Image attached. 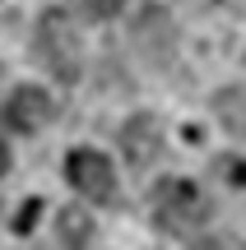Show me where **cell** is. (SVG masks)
Masks as SVG:
<instances>
[{"label":"cell","instance_id":"cell-2","mask_svg":"<svg viewBox=\"0 0 246 250\" xmlns=\"http://www.w3.org/2000/svg\"><path fill=\"white\" fill-rule=\"evenodd\" d=\"M65 176H70V186L79 190V195L98 199V204H107L112 195H116V171H112V158L98 148H74L70 158H65Z\"/></svg>","mask_w":246,"mask_h":250},{"label":"cell","instance_id":"cell-5","mask_svg":"<svg viewBox=\"0 0 246 250\" xmlns=\"http://www.w3.org/2000/svg\"><path fill=\"white\" fill-rule=\"evenodd\" d=\"M158 213L181 227V223H195V218L204 213V199H200V190H195L191 181H167V186L158 190Z\"/></svg>","mask_w":246,"mask_h":250},{"label":"cell","instance_id":"cell-8","mask_svg":"<svg viewBox=\"0 0 246 250\" xmlns=\"http://www.w3.org/2000/svg\"><path fill=\"white\" fill-rule=\"evenodd\" d=\"M74 5H79V14H89V19H112V14H121L126 0H74Z\"/></svg>","mask_w":246,"mask_h":250},{"label":"cell","instance_id":"cell-1","mask_svg":"<svg viewBox=\"0 0 246 250\" xmlns=\"http://www.w3.org/2000/svg\"><path fill=\"white\" fill-rule=\"evenodd\" d=\"M33 56L56 74V79L74 83L79 79V33H74L70 14L61 5H51L42 19H37V33H33Z\"/></svg>","mask_w":246,"mask_h":250},{"label":"cell","instance_id":"cell-6","mask_svg":"<svg viewBox=\"0 0 246 250\" xmlns=\"http://www.w3.org/2000/svg\"><path fill=\"white\" fill-rule=\"evenodd\" d=\"M121 144H126L130 162L135 167H144V162L158 158V148H163V134H158V121L154 116H135L126 125V134H121Z\"/></svg>","mask_w":246,"mask_h":250},{"label":"cell","instance_id":"cell-3","mask_svg":"<svg viewBox=\"0 0 246 250\" xmlns=\"http://www.w3.org/2000/svg\"><path fill=\"white\" fill-rule=\"evenodd\" d=\"M135 46H139V56H144L149 65H167L177 56V28H172V19H167L158 5L139 9V19H135Z\"/></svg>","mask_w":246,"mask_h":250},{"label":"cell","instance_id":"cell-7","mask_svg":"<svg viewBox=\"0 0 246 250\" xmlns=\"http://www.w3.org/2000/svg\"><path fill=\"white\" fill-rule=\"evenodd\" d=\"M89 236H93L89 213H84V208H61V241H65V250H84Z\"/></svg>","mask_w":246,"mask_h":250},{"label":"cell","instance_id":"cell-4","mask_svg":"<svg viewBox=\"0 0 246 250\" xmlns=\"http://www.w3.org/2000/svg\"><path fill=\"white\" fill-rule=\"evenodd\" d=\"M0 121H5V130H14V134H37L46 121H51V98H46L37 83H23V88H14L9 102L0 107Z\"/></svg>","mask_w":246,"mask_h":250},{"label":"cell","instance_id":"cell-9","mask_svg":"<svg viewBox=\"0 0 246 250\" xmlns=\"http://www.w3.org/2000/svg\"><path fill=\"white\" fill-rule=\"evenodd\" d=\"M42 213V199H28L23 208H19V218H14V232H33V218Z\"/></svg>","mask_w":246,"mask_h":250},{"label":"cell","instance_id":"cell-10","mask_svg":"<svg viewBox=\"0 0 246 250\" xmlns=\"http://www.w3.org/2000/svg\"><path fill=\"white\" fill-rule=\"evenodd\" d=\"M5 171H9V148L0 144V176H5Z\"/></svg>","mask_w":246,"mask_h":250}]
</instances>
